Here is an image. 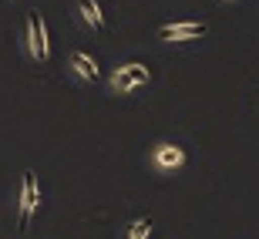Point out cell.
I'll use <instances>...</instances> for the list:
<instances>
[{"mask_svg": "<svg viewBox=\"0 0 259 239\" xmlns=\"http://www.w3.org/2000/svg\"><path fill=\"white\" fill-rule=\"evenodd\" d=\"M67 71L81 81V85H95L101 77V67H98V58L88 54V51H71L67 54Z\"/></svg>", "mask_w": 259, "mask_h": 239, "instance_id": "6", "label": "cell"}, {"mask_svg": "<svg viewBox=\"0 0 259 239\" xmlns=\"http://www.w3.org/2000/svg\"><path fill=\"white\" fill-rule=\"evenodd\" d=\"M148 81H152V71L145 64H138V61L118 64L115 71H111V77H108V85H111L115 95H132V91H138V88L148 85Z\"/></svg>", "mask_w": 259, "mask_h": 239, "instance_id": "4", "label": "cell"}, {"mask_svg": "<svg viewBox=\"0 0 259 239\" xmlns=\"http://www.w3.org/2000/svg\"><path fill=\"white\" fill-rule=\"evenodd\" d=\"M24 51L34 64H48L51 61V37H48V17L30 10L24 20Z\"/></svg>", "mask_w": 259, "mask_h": 239, "instance_id": "1", "label": "cell"}, {"mask_svg": "<svg viewBox=\"0 0 259 239\" xmlns=\"http://www.w3.org/2000/svg\"><path fill=\"white\" fill-rule=\"evenodd\" d=\"M77 17L91 30H105V14L98 7V0H77Z\"/></svg>", "mask_w": 259, "mask_h": 239, "instance_id": "7", "label": "cell"}, {"mask_svg": "<svg viewBox=\"0 0 259 239\" xmlns=\"http://www.w3.org/2000/svg\"><path fill=\"white\" fill-rule=\"evenodd\" d=\"M148 165L158 175H175L189 165V152L179 142H155L152 152H148Z\"/></svg>", "mask_w": 259, "mask_h": 239, "instance_id": "3", "label": "cell"}, {"mask_svg": "<svg viewBox=\"0 0 259 239\" xmlns=\"http://www.w3.org/2000/svg\"><path fill=\"white\" fill-rule=\"evenodd\" d=\"M209 34V27L202 20H172V24H162L158 27V41L165 44H185V41H202Z\"/></svg>", "mask_w": 259, "mask_h": 239, "instance_id": "5", "label": "cell"}, {"mask_svg": "<svg viewBox=\"0 0 259 239\" xmlns=\"http://www.w3.org/2000/svg\"><path fill=\"white\" fill-rule=\"evenodd\" d=\"M40 212V182L34 169L20 172V185H17V219H20V232L30 229V219Z\"/></svg>", "mask_w": 259, "mask_h": 239, "instance_id": "2", "label": "cell"}, {"mask_svg": "<svg viewBox=\"0 0 259 239\" xmlns=\"http://www.w3.org/2000/svg\"><path fill=\"white\" fill-rule=\"evenodd\" d=\"M125 239H152V219H148V216L132 219L128 222V236Z\"/></svg>", "mask_w": 259, "mask_h": 239, "instance_id": "8", "label": "cell"}, {"mask_svg": "<svg viewBox=\"0 0 259 239\" xmlns=\"http://www.w3.org/2000/svg\"><path fill=\"white\" fill-rule=\"evenodd\" d=\"M222 4H239V0H222Z\"/></svg>", "mask_w": 259, "mask_h": 239, "instance_id": "9", "label": "cell"}]
</instances>
